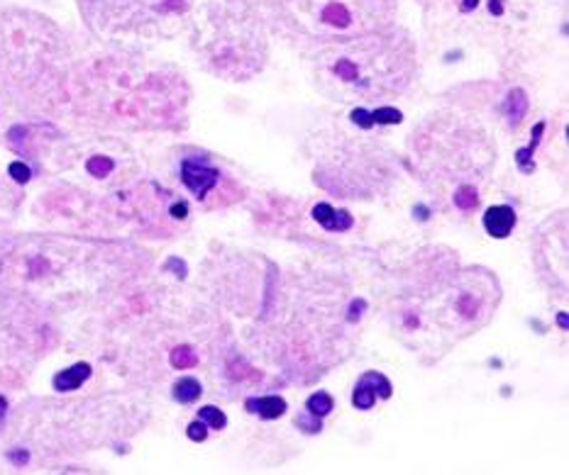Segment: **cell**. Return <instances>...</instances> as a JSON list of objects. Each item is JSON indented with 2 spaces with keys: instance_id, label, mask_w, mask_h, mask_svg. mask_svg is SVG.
I'll use <instances>...</instances> for the list:
<instances>
[{
  "instance_id": "28",
  "label": "cell",
  "mask_w": 569,
  "mask_h": 475,
  "mask_svg": "<svg viewBox=\"0 0 569 475\" xmlns=\"http://www.w3.org/2000/svg\"><path fill=\"white\" fill-rule=\"evenodd\" d=\"M476 3H479V0H465V3H462V10H465V12L474 10V8H476Z\"/></svg>"
},
{
  "instance_id": "30",
  "label": "cell",
  "mask_w": 569,
  "mask_h": 475,
  "mask_svg": "<svg viewBox=\"0 0 569 475\" xmlns=\"http://www.w3.org/2000/svg\"><path fill=\"white\" fill-rule=\"evenodd\" d=\"M557 322H559V327L567 329V315H559V317H557Z\"/></svg>"
},
{
  "instance_id": "1",
  "label": "cell",
  "mask_w": 569,
  "mask_h": 475,
  "mask_svg": "<svg viewBox=\"0 0 569 475\" xmlns=\"http://www.w3.org/2000/svg\"><path fill=\"white\" fill-rule=\"evenodd\" d=\"M90 30L100 35H127L161 20L181 17L191 0H79Z\"/></svg>"
},
{
  "instance_id": "8",
  "label": "cell",
  "mask_w": 569,
  "mask_h": 475,
  "mask_svg": "<svg viewBox=\"0 0 569 475\" xmlns=\"http://www.w3.org/2000/svg\"><path fill=\"white\" fill-rule=\"evenodd\" d=\"M543 132H545V122H538L533 127V139H530L528 147L518 149V151H515V164L520 166V171H523V174H533V171H535V164L530 161V158H533L535 147L540 144V137H543Z\"/></svg>"
},
{
  "instance_id": "12",
  "label": "cell",
  "mask_w": 569,
  "mask_h": 475,
  "mask_svg": "<svg viewBox=\"0 0 569 475\" xmlns=\"http://www.w3.org/2000/svg\"><path fill=\"white\" fill-rule=\"evenodd\" d=\"M320 17H323L325 22H330V25H335V27H347V25H350V12H347L345 6H339V3H330Z\"/></svg>"
},
{
  "instance_id": "11",
  "label": "cell",
  "mask_w": 569,
  "mask_h": 475,
  "mask_svg": "<svg viewBox=\"0 0 569 475\" xmlns=\"http://www.w3.org/2000/svg\"><path fill=\"white\" fill-rule=\"evenodd\" d=\"M332 397L328 395V392H315V395L308 397V402H305V410H308V415L313 417H320L323 419L325 415H330L332 412Z\"/></svg>"
},
{
  "instance_id": "21",
  "label": "cell",
  "mask_w": 569,
  "mask_h": 475,
  "mask_svg": "<svg viewBox=\"0 0 569 475\" xmlns=\"http://www.w3.org/2000/svg\"><path fill=\"white\" fill-rule=\"evenodd\" d=\"M352 122L355 124H360L362 129H369L371 124V112H367V110H362V108H357V110H352Z\"/></svg>"
},
{
  "instance_id": "29",
  "label": "cell",
  "mask_w": 569,
  "mask_h": 475,
  "mask_svg": "<svg viewBox=\"0 0 569 475\" xmlns=\"http://www.w3.org/2000/svg\"><path fill=\"white\" fill-rule=\"evenodd\" d=\"M6 412H8V400L3 395H0V422H3V417H6Z\"/></svg>"
},
{
  "instance_id": "18",
  "label": "cell",
  "mask_w": 569,
  "mask_h": 475,
  "mask_svg": "<svg viewBox=\"0 0 569 475\" xmlns=\"http://www.w3.org/2000/svg\"><path fill=\"white\" fill-rule=\"evenodd\" d=\"M335 74H337L339 78H345V81H355V78H357V66H355V61H350V59H339L337 64H335Z\"/></svg>"
},
{
  "instance_id": "10",
  "label": "cell",
  "mask_w": 569,
  "mask_h": 475,
  "mask_svg": "<svg viewBox=\"0 0 569 475\" xmlns=\"http://www.w3.org/2000/svg\"><path fill=\"white\" fill-rule=\"evenodd\" d=\"M174 397L179 402H184V405H189V402H195L200 397V383L195 381V378H181V381H176L174 385Z\"/></svg>"
},
{
  "instance_id": "26",
  "label": "cell",
  "mask_w": 569,
  "mask_h": 475,
  "mask_svg": "<svg viewBox=\"0 0 569 475\" xmlns=\"http://www.w3.org/2000/svg\"><path fill=\"white\" fill-rule=\"evenodd\" d=\"M171 215H174L176 219L186 217V215H189V205H186V203H176L174 208H171Z\"/></svg>"
},
{
  "instance_id": "22",
  "label": "cell",
  "mask_w": 569,
  "mask_h": 475,
  "mask_svg": "<svg viewBox=\"0 0 569 475\" xmlns=\"http://www.w3.org/2000/svg\"><path fill=\"white\" fill-rule=\"evenodd\" d=\"M298 424L303 426L305 431H310V434H315V431L323 429V424H320V417H298Z\"/></svg>"
},
{
  "instance_id": "20",
  "label": "cell",
  "mask_w": 569,
  "mask_h": 475,
  "mask_svg": "<svg viewBox=\"0 0 569 475\" xmlns=\"http://www.w3.org/2000/svg\"><path fill=\"white\" fill-rule=\"evenodd\" d=\"M186 434H189L191 441H205V436H208V424H205L203 419L191 422L189 429H186Z\"/></svg>"
},
{
  "instance_id": "4",
  "label": "cell",
  "mask_w": 569,
  "mask_h": 475,
  "mask_svg": "<svg viewBox=\"0 0 569 475\" xmlns=\"http://www.w3.org/2000/svg\"><path fill=\"white\" fill-rule=\"evenodd\" d=\"M515 224V210L508 208V205H496V208H489L484 215V229L496 239H504L511 234Z\"/></svg>"
},
{
  "instance_id": "2",
  "label": "cell",
  "mask_w": 569,
  "mask_h": 475,
  "mask_svg": "<svg viewBox=\"0 0 569 475\" xmlns=\"http://www.w3.org/2000/svg\"><path fill=\"white\" fill-rule=\"evenodd\" d=\"M218 169H213L203 156L184 158V164H181V181L195 198H203L205 193H210L218 183Z\"/></svg>"
},
{
  "instance_id": "17",
  "label": "cell",
  "mask_w": 569,
  "mask_h": 475,
  "mask_svg": "<svg viewBox=\"0 0 569 475\" xmlns=\"http://www.w3.org/2000/svg\"><path fill=\"white\" fill-rule=\"evenodd\" d=\"M403 119V115L394 108H379L371 112V122H379V124H399Z\"/></svg>"
},
{
  "instance_id": "27",
  "label": "cell",
  "mask_w": 569,
  "mask_h": 475,
  "mask_svg": "<svg viewBox=\"0 0 569 475\" xmlns=\"http://www.w3.org/2000/svg\"><path fill=\"white\" fill-rule=\"evenodd\" d=\"M489 10L494 12V15H501V10H504V8H501V0H491Z\"/></svg>"
},
{
  "instance_id": "16",
  "label": "cell",
  "mask_w": 569,
  "mask_h": 475,
  "mask_svg": "<svg viewBox=\"0 0 569 475\" xmlns=\"http://www.w3.org/2000/svg\"><path fill=\"white\" fill-rule=\"evenodd\" d=\"M454 203H457V208H462V210L476 208V203H479L476 188H472V185H465V188H460V190H457V195H454Z\"/></svg>"
},
{
  "instance_id": "19",
  "label": "cell",
  "mask_w": 569,
  "mask_h": 475,
  "mask_svg": "<svg viewBox=\"0 0 569 475\" xmlns=\"http://www.w3.org/2000/svg\"><path fill=\"white\" fill-rule=\"evenodd\" d=\"M8 174H10L13 181H17V183H27L30 176H32V171H30V166L22 164V161H13L10 169H8Z\"/></svg>"
},
{
  "instance_id": "9",
  "label": "cell",
  "mask_w": 569,
  "mask_h": 475,
  "mask_svg": "<svg viewBox=\"0 0 569 475\" xmlns=\"http://www.w3.org/2000/svg\"><path fill=\"white\" fill-rule=\"evenodd\" d=\"M504 110H506V117H508L511 124H518L520 119L525 117V112H528V98H525V93L520 88L511 90L508 98H506L504 103Z\"/></svg>"
},
{
  "instance_id": "24",
  "label": "cell",
  "mask_w": 569,
  "mask_h": 475,
  "mask_svg": "<svg viewBox=\"0 0 569 475\" xmlns=\"http://www.w3.org/2000/svg\"><path fill=\"white\" fill-rule=\"evenodd\" d=\"M367 310V302L364 300H355L352 302V307H350V317H347V319H350V322H357V317H362V312Z\"/></svg>"
},
{
  "instance_id": "7",
  "label": "cell",
  "mask_w": 569,
  "mask_h": 475,
  "mask_svg": "<svg viewBox=\"0 0 569 475\" xmlns=\"http://www.w3.org/2000/svg\"><path fill=\"white\" fill-rule=\"evenodd\" d=\"M247 410L252 415H259L262 419H276L286 412V400L281 395H266V397H250Z\"/></svg>"
},
{
  "instance_id": "13",
  "label": "cell",
  "mask_w": 569,
  "mask_h": 475,
  "mask_svg": "<svg viewBox=\"0 0 569 475\" xmlns=\"http://www.w3.org/2000/svg\"><path fill=\"white\" fill-rule=\"evenodd\" d=\"M198 363V356L191 347H176L171 351V366L174 368H193Z\"/></svg>"
},
{
  "instance_id": "25",
  "label": "cell",
  "mask_w": 569,
  "mask_h": 475,
  "mask_svg": "<svg viewBox=\"0 0 569 475\" xmlns=\"http://www.w3.org/2000/svg\"><path fill=\"white\" fill-rule=\"evenodd\" d=\"M27 458H30V456H27V451H10V460H13V463L25 465Z\"/></svg>"
},
{
  "instance_id": "6",
  "label": "cell",
  "mask_w": 569,
  "mask_h": 475,
  "mask_svg": "<svg viewBox=\"0 0 569 475\" xmlns=\"http://www.w3.org/2000/svg\"><path fill=\"white\" fill-rule=\"evenodd\" d=\"M88 378H90V366H88V363H76V366L56 373V376H54V390H59V392L79 390V388L83 385Z\"/></svg>"
},
{
  "instance_id": "15",
  "label": "cell",
  "mask_w": 569,
  "mask_h": 475,
  "mask_svg": "<svg viewBox=\"0 0 569 475\" xmlns=\"http://www.w3.org/2000/svg\"><path fill=\"white\" fill-rule=\"evenodd\" d=\"M86 169H88V174L95 176V178H105L110 171L115 169V164H113V158H108V156H93V158H88Z\"/></svg>"
},
{
  "instance_id": "14",
  "label": "cell",
  "mask_w": 569,
  "mask_h": 475,
  "mask_svg": "<svg viewBox=\"0 0 569 475\" xmlns=\"http://www.w3.org/2000/svg\"><path fill=\"white\" fill-rule=\"evenodd\" d=\"M198 419H203L210 429H225V424H227V417L223 415V410H218V407L213 405L198 410Z\"/></svg>"
},
{
  "instance_id": "5",
  "label": "cell",
  "mask_w": 569,
  "mask_h": 475,
  "mask_svg": "<svg viewBox=\"0 0 569 475\" xmlns=\"http://www.w3.org/2000/svg\"><path fill=\"white\" fill-rule=\"evenodd\" d=\"M313 217L315 222H320V227H325L328 232H347L352 229V217L345 210H332L328 203H320L313 208Z\"/></svg>"
},
{
  "instance_id": "3",
  "label": "cell",
  "mask_w": 569,
  "mask_h": 475,
  "mask_svg": "<svg viewBox=\"0 0 569 475\" xmlns=\"http://www.w3.org/2000/svg\"><path fill=\"white\" fill-rule=\"evenodd\" d=\"M391 392H394V388H391L389 378L381 376V373H376V371H369L360 378V383H357L355 392H352V405H355L357 410H371L376 397L389 400Z\"/></svg>"
},
{
  "instance_id": "23",
  "label": "cell",
  "mask_w": 569,
  "mask_h": 475,
  "mask_svg": "<svg viewBox=\"0 0 569 475\" xmlns=\"http://www.w3.org/2000/svg\"><path fill=\"white\" fill-rule=\"evenodd\" d=\"M166 268H169V271H174L179 278H186V271H189V268H186V263L181 261V258H169V261H166Z\"/></svg>"
}]
</instances>
